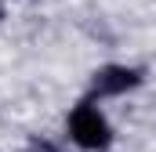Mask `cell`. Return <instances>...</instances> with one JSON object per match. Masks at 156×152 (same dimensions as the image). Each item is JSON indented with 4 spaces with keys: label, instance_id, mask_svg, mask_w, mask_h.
<instances>
[{
    "label": "cell",
    "instance_id": "1",
    "mask_svg": "<svg viewBox=\"0 0 156 152\" xmlns=\"http://www.w3.org/2000/svg\"><path fill=\"white\" fill-rule=\"evenodd\" d=\"M69 130H73V138H76L80 145H87V149H102L109 141L105 119H102L98 109H91V105H80L76 112L69 116Z\"/></svg>",
    "mask_w": 156,
    "mask_h": 152
},
{
    "label": "cell",
    "instance_id": "2",
    "mask_svg": "<svg viewBox=\"0 0 156 152\" xmlns=\"http://www.w3.org/2000/svg\"><path fill=\"white\" fill-rule=\"evenodd\" d=\"M94 83H98V91H105V94H120V91H127V87L138 83V73H131V69H123V65H109V69L98 73Z\"/></svg>",
    "mask_w": 156,
    "mask_h": 152
}]
</instances>
